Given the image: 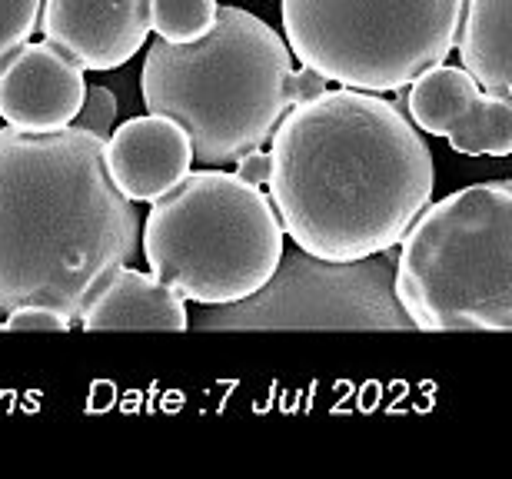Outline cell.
<instances>
[{
  "label": "cell",
  "instance_id": "ba28073f",
  "mask_svg": "<svg viewBox=\"0 0 512 479\" xmlns=\"http://www.w3.org/2000/svg\"><path fill=\"white\" fill-rule=\"evenodd\" d=\"M399 107L416 130L446 137L463 157L512 154V97L483 94L463 67L439 64L419 74Z\"/></svg>",
  "mask_w": 512,
  "mask_h": 479
},
{
  "label": "cell",
  "instance_id": "e0dca14e",
  "mask_svg": "<svg viewBox=\"0 0 512 479\" xmlns=\"http://www.w3.org/2000/svg\"><path fill=\"white\" fill-rule=\"evenodd\" d=\"M4 330L7 333H67L74 330V320L67 313H60L54 307H37V303H27V307H14L4 313Z\"/></svg>",
  "mask_w": 512,
  "mask_h": 479
},
{
  "label": "cell",
  "instance_id": "8992f818",
  "mask_svg": "<svg viewBox=\"0 0 512 479\" xmlns=\"http://www.w3.org/2000/svg\"><path fill=\"white\" fill-rule=\"evenodd\" d=\"M463 0H283L293 57L326 84L366 94L406 90L446 64Z\"/></svg>",
  "mask_w": 512,
  "mask_h": 479
},
{
  "label": "cell",
  "instance_id": "277c9868",
  "mask_svg": "<svg viewBox=\"0 0 512 479\" xmlns=\"http://www.w3.org/2000/svg\"><path fill=\"white\" fill-rule=\"evenodd\" d=\"M393 290L423 333H509L512 180L426 203L396 243Z\"/></svg>",
  "mask_w": 512,
  "mask_h": 479
},
{
  "label": "cell",
  "instance_id": "d6986e66",
  "mask_svg": "<svg viewBox=\"0 0 512 479\" xmlns=\"http://www.w3.org/2000/svg\"><path fill=\"white\" fill-rule=\"evenodd\" d=\"M0 333H4V320H0Z\"/></svg>",
  "mask_w": 512,
  "mask_h": 479
},
{
  "label": "cell",
  "instance_id": "6da1fadb",
  "mask_svg": "<svg viewBox=\"0 0 512 479\" xmlns=\"http://www.w3.org/2000/svg\"><path fill=\"white\" fill-rule=\"evenodd\" d=\"M270 140V203L313 257L363 260L396 247L433 200L429 144L383 94L326 87L286 110Z\"/></svg>",
  "mask_w": 512,
  "mask_h": 479
},
{
  "label": "cell",
  "instance_id": "3957f363",
  "mask_svg": "<svg viewBox=\"0 0 512 479\" xmlns=\"http://www.w3.org/2000/svg\"><path fill=\"white\" fill-rule=\"evenodd\" d=\"M323 90L326 80L303 64L296 70L286 40L243 7H220L190 44L157 37L140 70L143 107L173 120L203 167H227L266 147L286 110Z\"/></svg>",
  "mask_w": 512,
  "mask_h": 479
},
{
  "label": "cell",
  "instance_id": "4fadbf2b",
  "mask_svg": "<svg viewBox=\"0 0 512 479\" xmlns=\"http://www.w3.org/2000/svg\"><path fill=\"white\" fill-rule=\"evenodd\" d=\"M512 0H463L456 44L463 70L483 94L512 97Z\"/></svg>",
  "mask_w": 512,
  "mask_h": 479
},
{
  "label": "cell",
  "instance_id": "52a82bcc",
  "mask_svg": "<svg viewBox=\"0 0 512 479\" xmlns=\"http://www.w3.org/2000/svg\"><path fill=\"white\" fill-rule=\"evenodd\" d=\"M396 247L363 260L280 253L273 277L247 300L200 307L187 330L200 333H413L393 290Z\"/></svg>",
  "mask_w": 512,
  "mask_h": 479
},
{
  "label": "cell",
  "instance_id": "5b68a950",
  "mask_svg": "<svg viewBox=\"0 0 512 479\" xmlns=\"http://www.w3.org/2000/svg\"><path fill=\"white\" fill-rule=\"evenodd\" d=\"M140 240L153 277L200 307L253 297L286 247L270 197L223 167L190 170L153 200Z\"/></svg>",
  "mask_w": 512,
  "mask_h": 479
},
{
  "label": "cell",
  "instance_id": "5bb4252c",
  "mask_svg": "<svg viewBox=\"0 0 512 479\" xmlns=\"http://www.w3.org/2000/svg\"><path fill=\"white\" fill-rule=\"evenodd\" d=\"M220 0H150V34L167 44H190L213 27Z\"/></svg>",
  "mask_w": 512,
  "mask_h": 479
},
{
  "label": "cell",
  "instance_id": "30bf717a",
  "mask_svg": "<svg viewBox=\"0 0 512 479\" xmlns=\"http://www.w3.org/2000/svg\"><path fill=\"white\" fill-rule=\"evenodd\" d=\"M87 70L57 47L27 44L0 67V120L17 130H60L74 124L87 94Z\"/></svg>",
  "mask_w": 512,
  "mask_h": 479
},
{
  "label": "cell",
  "instance_id": "7c38bea8",
  "mask_svg": "<svg viewBox=\"0 0 512 479\" xmlns=\"http://www.w3.org/2000/svg\"><path fill=\"white\" fill-rule=\"evenodd\" d=\"M190 323L187 300L177 290L157 280L153 273L133 270L130 263H114L90 283L80 303L77 326L84 333L117 330H157L183 333Z\"/></svg>",
  "mask_w": 512,
  "mask_h": 479
},
{
  "label": "cell",
  "instance_id": "9c48e42d",
  "mask_svg": "<svg viewBox=\"0 0 512 479\" xmlns=\"http://www.w3.org/2000/svg\"><path fill=\"white\" fill-rule=\"evenodd\" d=\"M37 30L80 70H117L150 37V0H44Z\"/></svg>",
  "mask_w": 512,
  "mask_h": 479
},
{
  "label": "cell",
  "instance_id": "2e32d148",
  "mask_svg": "<svg viewBox=\"0 0 512 479\" xmlns=\"http://www.w3.org/2000/svg\"><path fill=\"white\" fill-rule=\"evenodd\" d=\"M117 94L110 87H87L84 94V104H80L77 117H74V127L77 130H87V134H97V137H110V130H114V120H117Z\"/></svg>",
  "mask_w": 512,
  "mask_h": 479
},
{
  "label": "cell",
  "instance_id": "7a4b0ae2",
  "mask_svg": "<svg viewBox=\"0 0 512 479\" xmlns=\"http://www.w3.org/2000/svg\"><path fill=\"white\" fill-rule=\"evenodd\" d=\"M140 250V213L114 187L104 137L0 130V317L54 307L77 323L90 283Z\"/></svg>",
  "mask_w": 512,
  "mask_h": 479
},
{
  "label": "cell",
  "instance_id": "ac0fdd59",
  "mask_svg": "<svg viewBox=\"0 0 512 479\" xmlns=\"http://www.w3.org/2000/svg\"><path fill=\"white\" fill-rule=\"evenodd\" d=\"M233 167H237L233 173H237L243 183H250V187H266V183H270V154H263V147L243 154Z\"/></svg>",
  "mask_w": 512,
  "mask_h": 479
},
{
  "label": "cell",
  "instance_id": "9a60e30c",
  "mask_svg": "<svg viewBox=\"0 0 512 479\" xmlns=\"http://www.w3.org/2000/svg\"><path fill=\"white\" fill-rule=\"evenodd\" d=\"M44 0H0V67L34 37Z\"/></svg>",
  "mask_w": 512,
  "mask_h": 479
},
{
  "label": "cell",
  "instance_id": "8fae6325",
  "mask_svg": "<svg viewBox=\"0 0 512 479\" xmlns=\"http://www.w3.org/2000/svg\"><path fill=\"white\" fill-rule=\"evenodd\" d=\"M104 163L127 200L153 203L193 170V147L167 117H130L104 140Z\"/></svg>",
  "mask_w": 512,
  "mask_h": 479
}]
</instances>
